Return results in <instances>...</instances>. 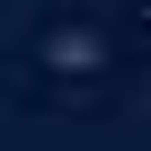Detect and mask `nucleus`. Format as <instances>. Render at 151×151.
Here are the masks:
<instances>
[]
</instances>
